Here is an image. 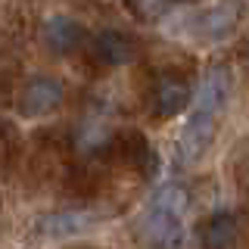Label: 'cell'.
<instances>
[{
    "label": "cell",
    "mask_w": 249,
    "mask_h": 249,
    "mask_svg": "<svg viewBox=\"0 0 249 249\" xmlns=\"http://www.w3.org/2000/svg\"><path fill=\"white\" fill-rule=\"evenodd\" d=\"M228 93H231L228 69L212 66L199 78L196 93H193V112L181 131V140H178L181 162H196L209 150V143H212V137L218 131V115H221L224 103H228Z\"/></svg>",
    "instance_id": "obj_1"
},
{
    "label": "cell",
    "mask_w": 249,
    "mask_h": 249,
    "mask_svg": "<svg viewBox=\"0 0 249 249\" xmlns=\"http://www.w3.org/2000/svg\"><path fill=\"white\" fill-rule=\"evenodd\" d=\"M184 212L187 190L181 184H165L153 193L143 215L137 218V237L146 249H181L184 246Z\"/></svg>",
    "instance_id": "obj_2"
},
{
    "label": "cell",
    "mask_w": 249,
    "mask_h": 249,
    "mask_svg": "<svg viewBox=\"0 0 249 249\" xmlns=\"http://www.w3.org/2000/svg\"><path fill=\"white\" fill-rule=\"evenodd\" d=\"M115 137H119V131L109 124L106 112L93 109V112H88L72 128L69 143H72V150L81 156V159H106L109 150H112V143H115Z\"/></svg>",
    "instance_id": "obj_3"
},
{
    "label": "cell",
    "mask_w": 249,
    "mask_h": 249,
    "mask_svg": "<svg viewBox=\"0 0 249 249\" xmlns=\"http://www.w3.org/2000/svg\"><path fill=\"white\" fill-rule=\"evenodd\" d=\"M62 103H66V84L56 75H31L19 90L16 109L25 119H41V115L56 112Z\"/></svg>",
    "instance_id": "obj_4"
},
{
    "label": "cell",
    "mask_w": 249,
    "mask_h": 249,
    "mask_svg": "<svg viewBox=\"0 0 249 249\" xmlns=\"http://www.w3.org/2000/svg\"><path fill=\"white\" fill-rule=\"evenodd\" d=\"M106 162L124 165V168L137 171L140 178H156L159 175V156H156V150L150 146V140L140 134V131H134V128L119 131V137H115Z\"/></svg>",
    "instance_id": "obj_5"
},
{
    "label": "cell",
    "mask_w": 249,
    "mask_h": 249,
    "mask_svg": "<svg viewBox=\"0 0 249 249\" xmlns=\"http://www.w3.org/2000/svg\"><path fill=\"white\" fill-rule=\"evenodd\" d=\"M193 100V88L181 72H159L153 75V90H150V109L156 119H175L178 112H184L187 103Z\"/></svg>",
    "instance_id": "obj_6"
},
{
    "label": "cell",
    "mask_w": 249,
    "mask_h": 249,
    "mask_svg": "<svg viewBox=\"0 0 249 249\" xmlns=\"http://www.w3.org/2000/svg\"><path fill=\"white\" fill-rule=\"evenodd\" d=\"M140 53V44L134 35H124V31H115V28H103L90 37L88 44V56L103 69H115V66H124L131 62Z\"/></svg>",
    "instance_id": "obj_7"
},
{
    "label": "cell",
    "mask_w": 249,
    "mask_h": 249,
    "mask_svg": "<svg viewBox=\"0 0 249 249\" xmlns=\"http://www.w3.org/2000/svg\"><path fill=\"white\" fill-rule=\"evenodd\" d=\"M41 41L50 53H56V56H69V53L81 50L84 44H90L88 31H84V25L78 19H72V16H50V19H44L41 25Z\"/></svg>",
    "instance_id": "obj_8"
},
{
    "label": "cell",
    "mask_w": 249,
    "mask_h": 249,
    "mask_svg": "<svg viewBox=\"0 0 249 249\" xmlns=\"http://www.w3.org/2000/svg\"><path fill=\"white\" fill-rule=\"evenodd\" d=\"M249 13V0H218L215 6H209L206 13H202L199 19V31L206 37H212V41H221V37H228L233 28H237V22L243 19Z\"/></svg>",
    "instance_id": "obj_9"
},
{
    "label": "cell",
    "mask_w": 249,
    "mask_h": 249,
    "mask_svg": "<svg viewBox=\"0 0 249 249\" xmlns=\"http://www.w3.org/2000/svg\"><path fill=\"white\" fill-rule=\"evenodd\" d=\"M93 221H97V215L88 212V209H69V212H53V215L41 218L37 231H41V237L66 240V237H75V233L88 231Z\"/></svg>",
    "instance_id": "obj_10"
},
{
    "label": "cell",
    "mask_w": 249,
    "mask_h": 249,
    "mask_svg": "<svg viewBox=\"0 0 249 249\" xmlns=\"http://www.w3.org/2000/svg\"><path fill=\"white\" fill-rule=\"evenodd\" d=\"M240 224L231 212H212L199 228V243L202 249H237Z\"/></svg>",
    "instance_id": "obj_11"
},
{
    "label": "cell",
    "mask_w": 249,
    "mask_h": 249,
    "mask_svg": "<svg viewBox=\"0 0 249 249\" xmlns=\"http://www.w3.org/2000/svg\"><path fill=\"white\" fill-rule=\"evenodd\" d=\"M128 6L137 19H159L162 13H168L171 0H128Z\"/></svg>",
    "instance_id": "obj_12"
},
{
    "label": "cell",
    "mask_w": 249,
    "mask_h": 249,
    "mask_svg": "<svg viewBox=\"0 0 249 249\" xmlns=\"http://www.w3.org/2000/svg\"><path fill=\"white\" fill-rule=\"evenodd\" d=\"M13 100V75L10 72H0V106Z\"/></svg>",
    "instance_id": "obj_13"
},
{
    "label": "cell",
    "mask_w": 249,
    "mask_h": 249,
    "mask_svg": "<svg viewBox=\"0 0 249 249\" xmlns=\"http://www.w3.org/2000/svg\"><path fill=\"white\" fill-rule=\"evenodd\" d=\"M243 56L249 59V37H246V41H243Z\"/></svg>",
    "instance_id": "obj_14"
},
{
    "label": "cell",
    "mask_w": 249,
    "mask_h": 249,
    "mask_svg": "<svg viewBox=\"0 0 249 249\" xmlns=\"http://www.w3.org/2000/svg\"><path fill=\"white\" fill-rule=\"evenodd\" d=\"M3 134H6V128H3V122H0V140H3Z\"/></svg>",
    "instance_id": "obj_15"
}]
</instances>
